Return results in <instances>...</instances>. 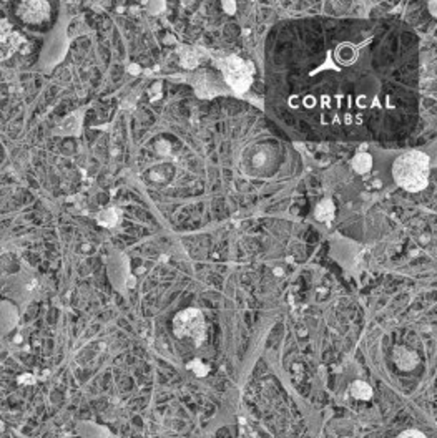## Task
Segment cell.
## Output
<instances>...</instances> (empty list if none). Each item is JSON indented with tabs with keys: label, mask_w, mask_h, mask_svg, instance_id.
<instances>
[{
	"label": "cell",
	"mask_w": 437,
	"mask_h": 438,
	"mask_svg": "<svg viewBox=\"0 0 437 438\" xmlns=\"http://www.w3.org/2000/svg\"><path fill=\"white\" fill-rule=\"evenodd\" d=\"M371 166H372V159L369 155H366V153H359V155L353 159V168L356 173H359V175L367 173L371 170Z\"/></svg>",
	"instance_id": "ba28073f"
},
{
	"label": "cell",
	"mask_w": 437,
	"mask_h": 438,
	"mask_svg": "<svg viewBox=\"0 0 437 438\" xmlns=\"http://www.w3.org/2000/svg\"><path fill=\"white\" fill-rule=\"evenodd\" d=\"M223 7L226 9L228 14H233V12H235V9H236V7H235V4H230V2H225V4H223Z\"/></svg>",
	"instance_id": "7c38bea8"
},
{
	"label": "cell",
	"mask_w": 437,
	"mask_h": 438,
	"mask_svg": "<svg viewBox=\"0 0 437 438\" xmlns=\"http://www.w3.org/2000/svg\"><path fill=\"white\" fill-rule=\"evenodd\" d=\"M220 69L223 72L226 83L236 93H244L251 85V69L239 57H226L220 61Z\"/></svg>",
	"instance_id": "277c9868"
},
{
	"label": "cell",
	"mask_w": 437,
	"mask_h": 438,
	"mask_svg": "<svg viewBox=\"0 0 437 438\" xmlns=\"http://www.w3.org/2000/svg\"><path fill=\"white\" fill-rule=\"evenodd\" d=\"M23 45V37L10 22L0 20V60H7Z\"/></svg>",
	"instance_id": "8992f818"
},
{
	"label": "cell",
	"mask_w": 437,
	"mask_h": 438,
	"mask_svg": "<svg viewBox=\"0 0 437 438\" xmlns=\"http://www.w3.org/2000/svg\"><path fill=\"white\" fill-rule=\"evenodd\" d=\"M392 176L405 191L416 193L429 183V156L422 151H408L399 156L392 166Z\"/></svg>",
	"instance_id": "7a4b0ae2"
},
{
	"label": "cell",
	"mask_w": 437,
	"mask_h": 438,
	"mask_svg": "<svg viewBox=\"0 0 437 438\" xmlns=\"http://www.w3.org/2000/svg\"><path fill=\"white\" fill-rule=\"evenodd\" d=\"M334 214V208H332L331 201H323L321 205L316 208V218L319 221H329Z\"/></svg>",
	"instance_id": "9c48e42d"
},
{
	"label": "cell",
	"mask_w": 437,
	"mask_h": 438,
	"mask_svg": "<svg viewBox=\"0 0 437 438\" xmlns=\"http://www.w3.org/2000/svg\"><path fill=\"white\" fill-rule=\"evenodd\" d=\"M417 53L401 23L283 22L268 39V108L306 140L404 137L419 115Z\"/></svg>",
	"instance_id": "6da1fadb"
},
{
	"label": "cell",
	"mask_w": 437,
	"mask_h": 438,
	"mask_svg": "<svg viewBox=\"0 0 437 438\" xmlns=\"http://www.w3.org/2000/svg\"><path fill=\"white\" fill-rule=\"evenodd\" d=\"M397 438H426V436H424V433H421V431H417V430H405Z\"/></svg>",
	"instance_id": "8fae6325"
},
{
	"label": "cell",
	"mask_w": 437,
	"mask_h": 438,
	"mask_svg": "<svg viewBox=\"0 0 437 438\" xmlns=\"http://www.w3.org/2000/svg\"><path fill=\"white\" fill-rule=\"evenodd\" d=\"M18 18L25 25L40 27L48 20L50 17V5L47 2H25L18 5Z\"/></svg>",
	"instance_id": "5b68a950"
},
{
	"label": "cell",
	"mask_w": 437,
	"mask_h": 438,
	"mask_svg": "<svg viewBox=\"0 0 437 438\" xmlns=\"http://www.w3.org/2000/svg\"><path fill=\"white\" fill-rule=\"evenodd\" d=\"M351 395L358 400H369L372 395V388L366 382H354L351 387Z\"/></svg>",
	"instance_id": "52a82bcc"
},
{
	"label": "cell",
	"mask_w": 437,
	"mask_h": 438,
	"mask_svg": "<svg viewBox=\"0 0 437 438\" xmlns=\"http://www.w3.org/2000/svg\"><path fill=\"white\" fill-rule=\"evenodd\" d=\"M173 330L176 337H188L196 344H201L205 339V319L201 312L196 309H186L180 314H176L173 320Z\"/></svg>",
	"instance_id": "3957f363"
},
{
	"label": "cell",
	"mask_w": 437,
	"mask_h": 438,
	"mask_svg": "<svg viewBox=\"0 0 437 438\" xmlns=\"http://www.w3.org/2000/svg\"><path fill=\"white\" fill-rule=\"evenodd\" d=\"M181 63L186 66V69H195L196 65H198V58H196V53L188 50L181 53Z\"/></svg>",
	"instance_id": "30bf717a"
}]
</instances>
